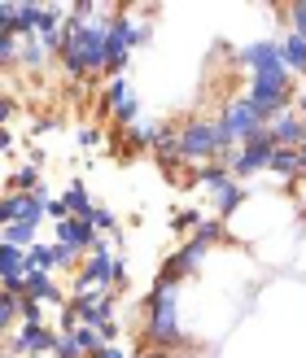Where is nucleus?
I'll return each mask as SVG.
<instances>
[{
  "instance_id": "obj_7",
  "label": "nucleus",
  "mask_w": 306,
  "mask_h": 358,
  "mask_svg": "<svg viewBox=\"0 0 306 358\" xmlns=\"http://www.w3.org/2000/svg\"><path fill=\"white\" fill-rule=\"evenodd\" d=\"M53 241L66 245V249H75L79 258H88V254H92V245L101 241V231H97L92 223H88V219H75V214H70V219L53 223Z\"/></svg>"
},
{
  "instance_id": "obj_4",
  "label": "nucleus",
  "mask_w": 306,
  "mask_h": 358,
  "mask_svg": "<svg viewBox=\"0 0 306 358\" xmlns=\"http://www.w3.org/2000/svg\"><path fill=\"white\" fill-rule=\"evenodd\" d=\"M114 306H118V289H75L70 293V310L88 328L114 324Z\"/></svg>"
},
{
  "instance_id": "obj_17",
  "label": "nucleus",
  "mask_w": 306,
  "mask_h": 358,
  "mask_svg": "<svg viewBox=\"0 0 306 358\" xmlns=\"http://www.w3.org/2000/svg\"><path fill=\"white\" fill-rule=\"evenodd\" d=\"M27 271H53L57 275V266H53V245H35V249H27Z\"/></svg>"
},
{
  "instance_id": "obj_3",
  "label": "nucleus",
  "mask_w": 306,
  "mask_h": 358,
  "mask_svg": "<svg viewBox=\"0 0 306 358\" xmlns=\"http://www.w3.org/2000/svg\"><path fill=\"white\" fill-rule=\"evenodd\" d=\"M57 341H62V332L48 328V324H18V332L5 336V354H18V358H53V354H57Z\"/></svg>"
},
{
  "instance_id": "obj_2",
  "label": "nucleus",
  "mask_w": 306,
  "mask_h": 358,
  "mask_svg": "<svg viewBox=\"0 0 306 358\" xmlns=\"http://www.w3.org/2000/svg\"><path fill=\"white\" fill-rule=\"evenodd\" d=\"M219 122H223V131H228V140H232V149L245 145V140H254V136L267 127L263 114L254 110V101H249L245 92H241V96H228V105L219 110Z\"/></svg>"
},
{
  "instance_id": "obj_11",
  "label": "nucleus",
  "mask_w": 306,
  "mask_h": 358,
  "mask_svg": "<svg viewBox=\"0 0 306 358\" xmlns=\"http://www.w3.org/2000/svg\"><path fill=\"white\" fill-rule=\"evenodd\" d=\"M22 306H27V301H22V293H18V289L0 293V328H5V336L18 332V324H22Z\"/></svg>"
},
{
  "instance_id": "obj_24",
  "label": "nucleus",
  "mask_w": 306,
  "mask_h": 358,
  "mask_svg": "<svg viewBox=\"0 0 306 358\" xmlns=\"http://www.w3.org/2000/svg\"><path fill=\"white\" fill-rule=\"evenodd\" d=\"M298 114L306 118V92H298Z\"/></svg>"
},
{
  "instance_id": "obj_14",
  "label": "nucleus",
  "mask_w": 306,
  "mask_h": 358,
  "mask_svg": "<svg viewBox=\"0 0 306 358\" xmlns=\"http://www.w3.org/2000/svg\"><path fill=\"white\" fill-rule=\"evenodd\" d=\"M245 201H249V188H241V179H237V184H228L219 196H214V214H219V219H228V214H237Z\"/></svg>"
},
{
  "instance_id": "obj_12",
  "label": "nucleus",
  "mask_w": 306,
  "mask_h": 358,
  "mask_svg": "<svg viewBox=\"0 0 306 358\" xmlns=\"http://www.w3.org/2000/svg\"><path fill=\"white\" fill-rule=\"evenodd\" d=\"M280 52H284V66L293 70V75H306V40L293 31H284V40H280Z\"/></svg>"
},
{
  "instance_id": "obj_21",
  "label": "nucleus",
  "mask_w": 306,
  "mask_h": 358,
  "mask_svg": "<svg viewBox=\"0 0 306 358\" xmlns=\"http://www.w3.org/2000/svg\"><path fill=\"white\" fill-rule=\"evenodd\" d=\"M62 127H66L62 118H35L31 122V136H48V131H62Z\"/></svg>"
},
{
  "instance_id": "obj_22",
  "label": "nucleus",
  "mask_w": 306,
  "mask_h": 358,
  "mask_svg": "<svg viewBox=\"0 0 306 358\" xmlns=\"http://www.w3.org/2000/svg\"><path fill=\"white\" fill-rule=\"evenodd\" d=\"M79 145L83 149H97L101 145V127H79Z\"/></svg>"
},
{
  "instance_id": "obj_13",
  "label": "nucleus",
  "mask_w": 306,
  "mask_h": 358,
  "mask_svg": "<svg viewBox=\"0 0 306 358\" xmlns=\"http://www.w3.org/2000/svg\"><path fill=\"white\" fill-rule=\"evenodd\" d=\"M0 241L18 245V249H35L40 245V227L35 223H9V227H0Z\"/></svg>"
},
{
  "instance_id": "obj_23",
  "label": "nucleus",
  "mask_w": 306,
  "mask_h": 358,
  "mask_svg": "<svg viewBox=\"0 0 306 358\" xmlns=\"http://www.w3.org/2000/svg\"><path fill=\"white\" fill-rule=\"evenodd\" d=\"M101 358H127V354H123L118 345H105V354H101Z\"/></svg>"
},
{
  "instance_id": "obj_15",
  "label": "nucleus",
  "mask_w": 306,
  "mask_h": 358,
  "mask_svg": "<svg viewBox=\"0 0 306 358\" xmlns=\"http://www.w3.org/2000/svg\"><path fill=\"white\" fill-rule=\"evenodd\" d=\"M267 171H272L276 179H302V157H298V149H276Z\"/></svg>"
},
{
  "instance_id": "obj_8",
  "label": "nucleus",
  "mask_w": 306,
  "mask_h": 358,
  "mask_svg": "<svg viewBox=\"0 0 306 358\" xmlns=\"http://www.w3.org/2000/svg\"><path fill=\"white\" fill-rule=\"evenodd\" d=\"M272 140H276V149H302L306 145V118L298 110H284L272 122Z\"/></svg>"
},
{
  "instance_id": "obj_1",
  "label": "nucleus",
  "mask_w": 306,
  "mask_h": 358,
  "mask_svg": "<svg viewBox=\"0 0 306 358\" xmlns=\"http://www.w3.org/2000/svg\"><path fill=\"white\" fill-rule=\"evenodd\" d=\"M145 336L158 350H179L184 345V324H179V284L158 280L153 293L145 297Z\"/></svg>"
},
{
  "instance_id": "obj_20",
  "label": "nucleus",
  "mask_w": 306,
  "mask_h": 358,
  "mask_svg": "<svg viewBox=\"0 0 306 358\" xmlns=\"http://www.w3.org/2000/svg\"><path fill=\"white\" fill-rule=\"evenodd\" d=\"M53 358H83V350H79V341H75V332H62L57 354H53Z\"/></svg>"
},
{
  "instance_id": "obj_6",
  "label": "nucleus",
  "mask_w": 306,
  "mask_h": 358,
  "mask_svg": "<svg viewBox=\"0 0 306 358\" xmlns=\"http://www.w3.org/2000/svg\"><path fill=\"white\" fill-rule=\"evenodd\" d=\"M44 219H48V201H40L35 192H5L0 196V227H9V223L44 227Z\"/></svg>"
},
{
  "instance_id": "obj_25",
  "label": "nucleus",
  "mask_w": 306,
  "mask_h": 358,
  "mask_svg": "<svg viewBox=\"0 0 306 358\" xmlns=\"http://www.w3.org/2000/svg\"><path fill=\"white\" fill-rule=\"evenodd\" d=\"M298 157H302V179H306V145L298 149Z\"/></svg>"
},
{
  "instance_id": "obj_18",
  "label": "nucleus",
  "mask_w": 306,
  "mask_h": 358,
  "mask_svg": "<svg viewBox=\"0 0 306 358\" xmlns=\"http://www.w3.org/2000/svg\"><path fill=\"white\" fill-rule=\"evenodd\" d=\"M280 17L289 22V31H293V35H302V40H306V0H293V5H284V9H280Z\"/></svg>"
},
{
  "instance_id": "obj_19",
  "label": "nucleus",
  "mask_w": 306,
  "mask_h": 358,
  "mask_svg": "<svg viewBox=\"0 0 306 358\" xmlns=\"http://www.w3.org/2000/svg\"><path fill=\"white\" fill-rule=\"evenodd\" d=\"M197 223H202V210H175V214H171V231H175V236L197 231Z\"/></svg>"
},
{
  "instance_id": "obj_16",
  "label": "nucleus",
  "mask_w": 306,
  "mask_h": 358,
  "mask_svg": "<svg viewBox=\"0 0 306 358\" xmlns=\"http://www.w3.org/2000/svg\"><path fill=\"white\" fill-rule=\"evenodd\" d=\"M132 96V79L127 75H114V79H105V96H101V110H114V105H123Z\"/></svg>"
},
{
  "instance_id": "obj_9",
  "label": "nucleus",
  "mask_w": 306,
  "mask_h": 358,
  "mask_svg": "<svg viewBox=\"0 0 306 358\" xmlns=\"http://www.w3.org/2000/svg\"><path fill=\"white\" fill-rule=\"evenodd\" d=\"M0 280H5V289H22V280H27V249L0 241Z\"/></svg>"
},
{
  "instance_id": "obj_5",
  "label": "nucleus",
  "mask_w": 306,
  "mask_h": 358,
  "mask_svg": "<svg viewBox=\"0 0 306 358\" xmlns=\"http://www.w3.org/2000/svg\"><path fill=\"white\" fill-rule=\"evenodd\" d=\"M237 66L249 70V75H293L284 66V52H280V40H254L237 48Z\"/></svg>"
},
{
  "instance_id": "obj_10",
  "label": "nucleus",
  "mask_w": 306,
  "mask_h": 358,
  "mask_svg": "<svg viewBox=\"0 0 306 358\" xmlns=\"http://www.w3.org/2000/svg\"><path fill=\"white\" fill-rule=\"evenodd\" d=\"M62 201H66V210L75 214V219H92V210H97V201H92V192H88L83 179H70L62 188Z\"/></svg>"
}]
</instances>
